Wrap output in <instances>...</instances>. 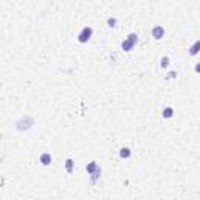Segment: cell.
Wrapping results in <instances>:
<instances>
[{"instance_id":"6da1fadb","label":"cell","mask_w":200,"mask_h":200,"mask_svg":"<svg viewBox=\"0 0 200 200\" xmlns=\"http://www.w3.org/2000/svg\"><path fill=\"white\" fill-rule=\"evenodd\" d=\"M136 42H138V34H136V33H130V34L125 38V41L122 42V50L130 52V50L135 47Z\"/></svg>"},{"instance_id":"7a4b0ae2","label":"cell","mask_w":200,"mask_h":200,"mask_svg":"<svg viewBox=\"0 0 200 200\" xmlns=\"http://www.w3.org/2000/svg\"><path fill=\"white\" fill-rule=\"evenodd\" d=\"M91 36H92V28L91 27H85L82 31H80V34H78V41L82 44H85V42H88L91 39Z\"/></svg>"},{"instance_id":"3957f363","label":"cell","mask_w":200,"mask_h":200,"mask_svg":"<svg viewBox=\"0 0 200 200\" xmlns=\"http://www.w3.org/2000/svg\"><path fill=\"white\" fill-rule=\"evenodd\" d=\"M33 124H34V121H33L30 116H27V117H22L20 119V121L16 124V127H17V130H28Z\"/></svg>"},{"instance_id":"277c9868","label":"cell","mask_w":200,"mask_h":200,"mask_svg":"<svg viewBox=\"0 0 200 200\" xmlns=\"http://www.w3.org/2000/svg\"><path fill=\"white\" fill-rule=\"evenodd\" d=\"M152 34H153V38H155V39H161V38L164 36V28H163L161 25H156V27H153Z\"/></svg>"},{"instance_id":"5b68a950","label":"cell","mask_w":200,"mask_h":200,"mask_svg":"<svg viewBox=\"0 0 200 200\" xmlns=\"http://www.w3.org/2000/svg\"><path fill=\"white\" fill-rule=\"evenodd\" d=\"M86 171H88V174L89 175H92L94 172H97V171H100V166L96 163V161H91L88 166H86Z\"/></svg>"},{"instance_id":"8992f818","label":"cell","mask_w":200,"mask_h":200,"mask_svg":"<svg viewBox=\"0 0 200 200\" xmlns=\"http://www.w3.org/2000/svg\"><path fill=\"white\" fill-rule=\"evenodd\" d=\"M39 161H41L44 166H49V164L52 163V156H50V153H42L41 158H39Z\"/></svg>"},{"instance_id":"52a82bcc","label":"cell","mask_w":200,"mask_h":200,"mask_svg":"<svg viewBox=\"0 0 200 200\" xmlns=\"http://www.w3.org/2000/svg\"><path fill=\"white\" fill-rule=\"evenodd\" d=\"M198 52H200V41H195V42L189 47V55L194 56V55H197Z\"/></svg>"},{"instance_id":"ba28073f","label":"cell","mask_w":200,"mask_h":200,"mask_svg":"<svg viewBox=\"0 0 200 200\" xmlns=\"http://www.w3.org/2000/svg\"><path fill=\"white\" fill-rule=\"evenodd\" d=\"M172 116H174V109H172L171 106H167V108H164V109H163V117L169 119V117H172Z\"/></svg>"},{"instance_id":"9c48e42d","label":"cell","mask_w":200,"mask_h":200,"mask_svg":"<svg viewBox=\"0 0 200 200\" xmlns=\"http://www.w3.org/2000/svg\"><path fill=\"white\" fill-rule=\"evenodd\" d=\"M119 155H121V158H130L131 152H130V149L124 147V149H121V152H119Z\"/></svg>"},{"instance_id":"30bf717a","label":"cell","mask_w":200,"mask_h":200,"mask_svg":"<svg viewBox=\"0 0 200 200\" xmlns=\"http://www.w3.org/2000/svg\"><path fill=\"white\" fill-rule=\"evenodd\" d=\"M73 164H75V163H73V159H70V158L66 161V171H67L69 174H72V171H73Z\"/></svg>"},{"instance_id":"8fae6325","label":"cell","mask_w":200,"mask_h":200,"mask_svg":"<svg viewBox=\"0 0 200 200\" xmlns=\"http://www.w3.org/2000/svg\"><path fill=\"white\" fill-rule=\"evenodd\" d=\"M100 174H102V169H100V171H97V172H94V174L91 175V183H96V181L99 180V177H100Z\"/></svg>"},{"instance_id":"7c38bea8","label":"cell","mask_w":200,"mask_h":200,"mask_svg":"<svg viewBox=\"0 0 200 200\" xmlns=\"http://www.w3.org/2000/svg\"><path fill=\"white\" fill-rule=\"evenodd\" d=\"M116 24H117V20H116L114 17H109V19H108V27L113 28V27H116Z\"/></svg>"},{"instance_id":"4fadbf2b","label":"cell","mask_w":200,"mask_h":200,"mask_svg":"<svg viewBox=\"0 0 200 200\" xmlns=\"http://www.w3.org/2000/svg\"><path fill=\"white\" fill-rule=\"evenodd\" d=\"M167 66H169V58L167 56L161 58V67H167Z\"/></svg>"},{"instance_id":"5bb4252c","label":"cell","mask_w":200,"mask_h":200,"mask_svg":"<svg viewBox=\"0 0 200 200\" xmlns=\"http://www.w3.org/2000/svg\"><path fill=\"white\" fill-rule=\"evenodd\" d=\"M177 77V72H169L167 73V78H175Z\"/></svg>"},{"instance_id":"9a60e30c","label":"cell","mask_w":200,"mask_h":200,"mask_svg":"<svg viewBox=\"0 0 200 200\" xmlns=\"http://www.w3.org/2000/svg\"><path fill=\"white\" fill-rule=\"evenodd\" d=\"M195 72H197V73H200V63L195 66Z\"/></svg>"}]
</instances>
